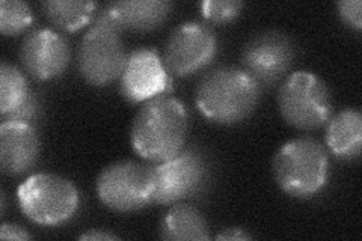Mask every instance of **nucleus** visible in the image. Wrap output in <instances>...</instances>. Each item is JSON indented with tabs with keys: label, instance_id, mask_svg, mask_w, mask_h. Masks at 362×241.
<instances>
[{
	"label": "nucleus",
	"instance_id": "nucleus-19",
	"mask_svg": "<svg viewBox=\"0 0 362 241\" xmlns=\"http://www.w3.org/2000/svg\"><path fill=\"white\" fill-rule=\"evenodd\" d=\"M33 21L29 4L20 0H2L0 2V30L4 35H18L25 32Z\"/></svg>",
	"mask_w": 362,
	"mask_h": 241
},
{
	"label": "nucleus",
	"instance_id": "nucleus-18",
	"mask_svg": "<svg viewBox=\"0 0 362 241\" xmlns=\"http://www.w3.org/2000/svg\"><path fill=\"white\" fill-rule=\"evenodd\" d=\"M30 94L28 80L21 70L6 61L0 65V114L16 110Z\"/></svg>",
	"mask_w": 362,
	"mask_h": 241
},
{
	"label": "nucleus",
	"instance_id": "nucleus-23",
	"mask_svg": "<svg viewBox=\"0 0 362 241\" xmlns=\"http://www.w3.org/2000/svg\"><path fill=\"white\" fill-rule=\"evenodd\" d=\"M0 238L2 240H32V235L26 231L25 228H21L14 223H4L0 228Z\"/></svg>",
	"mask_w": 362,
	"mask_h": 241
},
{
	"label": "nucleus",
	"instance_id": "nucleus-24",
	"mask_svg": "<svg viewBox=\"0 0 362 241\" xmlns=\"http://www.w3.org/2000/svg\"><path fill=\"white\" fill-rule=\"evenodd\" d=\"M252 235L247 234L242 228H225L216 235V240H251Z\"/></svg>",
	"mask_w": 362,
	"mask_h": 241
},
{
	"label": "nucleus",
	"instance_id": "nucleus-11",
	"mask_svg": "<svg viewBox=\"0 0 362 241\" xmlns=\"http://www.w3.org/2000/svg\"><path fill=\"white\" fill-rule=\"evenodd\" d=\"M119 89L130 102L148 101L171 89V76L163 57L151 47L129 53L119 77Z\"/></svg>",
	"mask_w": 362,
	"mask_h": 241
},
{
	"label": "nucleus",
	"instance_id": "nucleus-13",
	"mask_svg": "<svg viewBox=\"0 0 362 241\" xmlns=\"http://www.w3.org/2000/svg\"><path fill=\"white\" fill-rule=\"evenodd\" d=\"M41 137L33 124L2 122L0 125V166L9 177L26 174L37 165Z\"/></svg>",
	"mask_w": 362,
	"mask_h": 241
},
{
	"label": "nucleus",
	"instance_id": "nucleus-8",
	"mask_svg": "<svg viewBox=\"0 0 362 241\" xmlns=\"http://www.w3.org/2000/svg\"><path fill=\"white\" fill-rule=\"evenodd\" d=\"M154 194L153 204H178L195 196L206 184L209 165L204 154L197 148H183L165 162L153 165Z\"/></svg>",
	"mask_w": 362,
	"mask_h": 241
},
{
	"label": "nucleus",
	"instance_id": "nucleus-16",
	"mask_svg": "<svg viewBox=\"0 0 362 241\" xmlns=\"http://www.w3.org/2000/svg\"><path fill=\"white\" fill-rule=\"evenodd\" d=\"M160 238L171 241H204L210 238L206 217L194 205L175 204L160 223Z\"/></svg>",
	"mask_w": 362,
	"mask_h": 241
},
{
	"label": "nucleus",
	"instance_id": "nucleus-14",
	"mask_svg": "<svg viewBox=\"0 0 362 241\" xmlns=\"http://www.w3.org/2000/svg\"><path fill=\"white\" fill-rule=\"evenodd\" d=\"M173 11L166 0H117L100 11L97 18L119 32H148L160 28Z\"/></svg>",
	"mask_w": 362,
	"mask_h": 241
},
{
	"label": "nucleus",
	"instance_id": "nucleus-17",
	"mask_svg": "<svg viewBox=\"0 0 362 241\" xmlns=\"http://www.w3.org/2000/svg\"><path fill=\"white\" fill-rule=\"evenodd\" d=\"M42 13L56 28L65 32H76L93 20L97 4L77 2V0H47L41 4Z\"/></svg>",
	"mask_w": 362,
	"mask_h": 241
},
{
	"label": "nucleus",
	"instance_id": "nucleus-21",
	"mask_svg": "<svg viewBox=\"0 0 362 241\" xmlns=\"http://www.w3.org/2000/svg\"><path fill=\"white\" fill-rule=\"evenodd\" d=\"M40 110H41V101L38 95L30 90L29 97L21 102V105L6 114L2 117V122H26L32 124L33 119L40 117Z\"/></svg>",
	"mask_w": 362,
	"mask_h": 241
},
{
	"label": "nucleus",
	"instance_id": "nucleus-3",
	"mask_svg": "<svg viewBox=\"0 0 362 241\" xmlns=\"http://www.w3.org/2000/svg\"><path fill=\"white\" fill-rule=\"evenodd\" d=\"M272 170L282 192L299 199L313 198L329 180V154L313 137H296L278 149Z\"/></svg>",
	"mask_w": 362,
	"mask_h": 241
},
{
	"label": "nucleus",
	"instance_id": "nucleus-2",
	"mask_svg": "<svg viewBox=\"0 0 362 241\" xmlns=\"http://www.w3.org/2000/svg\"><path fill=\"white\" fill-rule=\"evenodd\" d=\"M262 86L239 66H218L204 74L197 86V106L207 119L237 124L257 109Z\"/></svg>",
	"mask_w": 362,
	"mask_h": 241
},
{
	"label": "nucleus",
	"instance_id": "nucleus-6",
	"mask_svg": "<svg viewBox=\"0 0 362 241\" xmlns=\"http://www.w3.org/2000/svg\"><path fill=\"white\" fill-rule=\"evenodd\" d=\"M127 61L121 32L109 23L95 18L77 49V68L93 86H106L122 74Z\"/></svg>",
	"mask_w": 362,
	"mask_h": 241
},
{
	"label": "nucleus",
	"instance_id": "nucleus-22",
	"mask_svg": "<svg viewBox=\"0 0 362 241\" xmlns=\"http://www.w3.org/2000/svg\"><path fill=\"white\" fill-rule=\"evenodd\" d=\"M338 16L347 26L354 28L355 30L362 29V4L361 0H343L337 4Z\"/></svg>",
	"mask_w": 362,
	"mask_h": 241
},
{
	"label": "nucleus",
	"instance_id": "nucleus-9",
	"mask_svg": "<svg viewBox=\"0 0 362 241\" xmlns=\"http://www.w3.org/2000/svg\"><path fill=\"white\" fill-rule=\"evenodd\" d=\"M218 38L214 30L201 21H186L169 35L163 62L168 71L186 77L206 68L216 56Z\"/></svg>",
	"mask_w": 362,
	"mask_h": 241
},
{
	"label": "nucleus",
	"instance_id": "nucleus-4",
	"mask_svg": "<svg viewBox=\"0 0 362 241\" xmlns=\"http://www.w3.org/2000/svg\"><path fill=\"white\" fill-rule=\"evenodd\" d=\"M21 211L32 222L58 226L68 222L78 210V190L70 180L56 174H33L17 190Z\"/></svg>",
	"mask_w": 362,
	"mask_h": 241
},
{
	"label": "nucleus",
	"instance_id": "nucleus-20",
	"mask_svg": "<svg viewBox=\"0 0 362 241\" xmlns=\"http://www.w3.org/2000/svg\"><path fill=\"white\" fill-rule=\"evenodd\" d=\"M245 4L237 0H204L201 4L202 17L214 25H225L239 17Z\"/></svg>",
	"mask_w": 362,
	"mask_h": 241
},
{
	"label": "nucleus",
	"instance_id": "nucleus-15",
	"mask_svg": "<svg viewBox=\"0 0 362 241\" xmlns=\"http://www.w3.org/2000/svg\"><path fill=\"white\" fill-rule=\"evenodd\" d=\"M326 145L341 160H354L361 154L362 114L358 109H343L327 121Z\"/></svg>",
	"mask_w": 362,
	"mask_h": 241
},
{
	"label": "nucleus",
	"instance_id": "nucleus-25",
	"mask_svg": "<svg viewBox=\"0 0 362 241\" xmlns=\"http://www.w3.org/2000/svg\"><path fill=\"white\" fill-rule=\"evenodd\" d=\"M78 240H118L115 234L105 233V231H95V229H90V231L78 235Z\"/></svg>",
	"mask_w": 362,
	"mask_h": 241
},
{
	"label": "nucleus",
	"instance_id": "nucleus-7",
	"mask_svg": "<svg viewBox=\"0 0 362 241\" xmlns=\"http://www.w3.org/2000/svg\"><path fill=\"white\" fill-rule=\"evenodd\" d=\"M154 167L136 162H117L97 177L95 189L107 208L119 213L138 211L153 204Z\"/></svg>",
	"mask_w": 362,
	"mask_h": 241
},
{
	"label": "nucleus",
	"instance_id": "nucleus-10",
	"mask_svg": "<svg viewBox=\"0 0 362 241\" xmlns=\"http://www.w3.org/2000/svg\"><path fill=\"white\" fill-rule=\"evenodd\" d=\"M296 47L286 32L263 30L249 40L242 50V68L259 86H272L287 74Z\"/></svg>",
	"mask_w": 362,
	"mask_h": 241
},
{
	"label": "nucleus",
	"instance_id": "nucleus-1",
	"mask_svg": "<svg viewBox=\"0 0 362 241\" xmlns=\"http://www.w3.org/2000/svg\"><path fill=\"white\" fill-rule=\"evenodd\" d=\"M189 114L183 102L158 95L144 102L132 124L130 141L136 154L153 163L177 155L185 148Z\"/></svg>",
	"mask_w": 362,
	"mask_h": 241
},
{
	"label": "nucleus",
	"instance_id": "nucleus-12",
	"mask_svg": "<svg viewBox=\"0 0 362 241\" xmlns=\"http://www.w3.org/2000/svg\"><path fill=\"white\" fill-rule=\"evenodd\" d=\"M23 68L38 80H50L65 73L70 65L71 50L61 33L52 29L32 30L20 47Z\"/></svg>",
	"mask_w": 362,
	"mask_h": 241
},
{
	"label": "nucleus",
	"instance_id": "nucleus-5",
	"mask_svg": "<svg viewBox=\"0 0 362 241\" xmlns=\"http://www.w3.org/2000/svg\"><path fill=\"white\" fill-rule=\"evenodd\" d=\"M278 107L287 124L298 130H315L332 117V94L323 78L311 71H296L282 82Z\"/></svg>",
	"mask_w": 362,
	"mask_h": 241
}]
</instances>
